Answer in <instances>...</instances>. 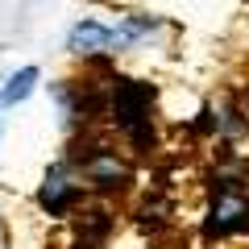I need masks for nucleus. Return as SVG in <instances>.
<instances>
[{
  "label": "nucleus",
  "mask_w": 249,
  "mask_h": 249,
  "mask_svg": "<svg viewBox=\"0 0 249 249\" xmlns=\"http://www.w3.org/2000/svg\"><path fill=\"white\" fill-rule=\"evenodd\" d=\"M108 100H112V121L121 124V133L137 145V150H150L154 145V88L142 79H112L108 88Z\"/></svg>",
  "instance_id": "obj_1"
},
{
  "label": "nucleus",
  "mask_w": 249,
  "mask_h": 249,
  "mask_svg": "<svg viewBox=\"0 0 249 249\" xmlns=\"http://www.w3.org/2000/svg\"><path fill=\"white\" fill-rule=\"evenodd\" d=\"M208 232H212V237L249 232V191L229 175L216 178V199H212V208H208Z\"/></svg>",
  "instance_id": "obj_2"
},
{
  "label": "nucleus",
  "mask_w": 249,
  "mask_h": 249,
  "mask_svg": "<svg viewBox=\"0 0 249 249\" xmlns=\"http://www.w3.org/2000/svg\"><path fill=\"white\" fill-rule=\"evenodd\" d=\"M75 162H79L83 178H88L96 191H124V187L133 183L129 166H124V162L116 158V150H108V145H88V154H75Z\"/></svg>",
  "instance_id": "obj_3"
},
{
  "label": "nucleus",
  "mask_w": 249,
  "mask_h": 249,
  "mask_svg": "<svg viewBox=\"0 0 249 249\" xmlns=\"http://www.w3.org/2000/svg\"><path fill=\"white\" fill-rule=\"evenodd\" d=\"M79 199H83V187L75 183V175L67 166H50L46 170L42 187H37V208H42L46 216H67Z\"/></svg>",
  "instance_id": "obj_4"
},
{
  "label": "nucleus",
  "mask_w": 249,
  "mask_h": 249,
  "mask_svg": "<svg viewBox=\"0 0 249 249\" xmlns=\"http://www.w3.org/2000/svg\"><path fill=\"white\" fill-rule=\"evenodd\" d=\"M67 50L71 54H108L112 50V25H104V21L96 17H83L71 25V34H67Z\"/></svg>",
  "instance_id": "obj_5"
},
{
  "label": "nucleus",
  "mask_w": 249,
  "mask_h": 249,
  "mask_svg": "<svg viewBox=\"0 0 249 249\" xmlns=\"http://www.w3.org/2000/svg\"><path fill=\"white\" fill-rule=\"evenodd\" d=\"M37 83H42V71H37V67H21V71H13L9 79L0 83V104H4V108L25 104V100L37 91Z\"/></svg>",
  "instance_id": "obj_6"
},
{
  "label": "nucleus",
  "mask_w": 249,
  "mask_h": 249,
  "mask_svg": "<svg viewBox=\"0 0 249 249\" xmlns=\"http://www.w3.org/2000/svg\"><path fill=\"white\" fill-rule=\"evenodd\" d=\"M0 108H4V104H0Z\"/></svg>",
  "instance_id": "obj_7"
}]
</instances>
